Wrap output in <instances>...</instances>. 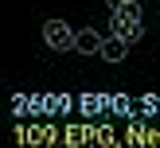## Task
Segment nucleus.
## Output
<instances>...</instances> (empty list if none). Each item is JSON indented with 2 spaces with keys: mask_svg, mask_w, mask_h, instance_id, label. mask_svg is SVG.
Returning <instances> with one entry per match:
<instances>
[{
  "mask_svg": "<svg viewBox=\"0 0 160 148\" xmlns=\"http://www.w3.org/2000/svg\"><path fill=\"white\" fill-rule=\"evenodd\" d=\"M74 35L78 31H70L67 20H47L43 23V43L51 51H74Z\"/></svg>",
  "mask_w": 160,
  "mask_h": 148,
  "instance_id": "1",
  "label": "nucleus"
},
{
  "mask_svg": "<svg viewBox=\"0 0 160 148\" xmlns=\"http://www.w3.org/2000/svg\"><path fill=\"white\" fill-rule=\"evenodd\" d=\"M109 35H117V39H125V43H137L141 35H145V27H141V20L137 16H125V12H113L109 16Z\"/></svg>",
  "mask_w": 160,
  "mask_h": 148,
  "instance_id": "2",
  "label": "nucleus"
},
{
  "mask_svg": "<svg viewBox=\"0 0 160 148\" xmlns=\"http://www.w3.org/2000/svg\"><path fill=\"white\" fill-rule=\"evenodd\" d=\"M102 43H106V39H102L98 31H90V27H82L74 35V51H82V55H102Z\"/></svg>",
  "mask_w": 160,
  "mask_h": 148,
  "instance_id": "3",
  "label": "nucleus"
},
{
  "mask_svg": "<svg viewBox=\"0 0 160 148\" xmlns=\"http://www.w3.org/2000/svg\"><path fill=\"white\" fill-rule=\"evenodd\" d=\"M125 51H129V43H125V39H117V35H109L106 43H102V59H106V62H121Z\"/></svg>",
  "mask_w": 160,
  "mask_h": 148,
  "instance_id": "4",
  "label": "nucleus"
},
{
  "mask_svg": "<svg viewBox=\"0 0 160 148\" xmlns=\"http://www.w3.org/2000/svg\"><path fill=\"white\" fill-rule=\"evenodd\" d=\"M117 12H125V16H137V20H141V4H137V0H129V4H121Z\"/></svg>",
  "mask_w": 160,
  "mask_h": 148,
  "instance_id": "5",
  "label": "nucleus"
},
{
  "mask_svg": "<svg viewBox=\"0 0 160 148\" xmlns=\"http://www.w3.org/2000/svg\"><path fill=\"white\" fill-rule=\"evenodd\" d=\"M106 4H109V12H117V8H121V4H129V0H106Z\"/></svg>",
  "mask_w": 160,
  "mask_h": 148,
  "instance_id": "6",
  "label": "nucleus"
}]
</instances>
